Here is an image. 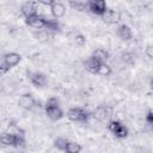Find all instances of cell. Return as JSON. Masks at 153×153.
Segmentation results:
<instances>
[{"mask_svg":"<svg viewBox=\"0 0 153 153\" xmlns=\"http://www.w3.org/2000/svg\"><path fill=\"white\" fill-rule=\"evenodd\" d=\"M80 151H81L80 143L74 142V141H68L66 149H65V153H80Z\"/></svg>","mask_w":153,"mask_h":153,"instance_id":"20","label":"cell"},{"mask_svg":"<svg viewBox=\"0 0 153 153\" xmlns=\"http://www.w3.org/2000/svg\"><path fill=\"white\" fill-rule=\"evenodd\" d=\"M145 54L149 57V59H153V45H148L145 50Z\"/></svg>","mask_w":153,"mask_h":153,"instance_id":"25","label":"cell"},{"mask_svg":"<svg viewBox=\"0 0 153 153\" xmlns=\"http://www.w3.org/2000/svg\"><path fill=\"white\" fill-rule=\"evenodd\" d=\"M111 67L109 66V65H106V63H102L100 65V67H99V69H98V75H102V76H109L110 74H111Z\"/></svg>","mask_w":153,"mask_h":153,"instance_id":"22","label":"cell"},{"mask_svg":"<svg viewBox=\"0 0 153 153\" xmlns=\"http://www.w3.org/2000/svg\"><path fill=\"white\" fill-rule=\"evenodd\" d=\"M45 29L50 32H60L61 31V26H60L59 22L55 19H47Z\"/></svg>","mask_w":153,"mask_h":153,"instance_id":"17","label":"cell"},{"mask_svg":"<svg viewBox=\"0 0 153 153\" xmlns=\"http://www.w3.org/2000/svg\"><path fill=\"white\" fill-rule=\"evenodd\" d=\"M146 122L153 128V111H148L146 115Z\"/></svg>","mask_w":153,"mask_h":153,"instance_id":"24","label":"cell"},{"mask_svg":"<svg viewBox=\"0 0 153 153\" xmlns=\"http://www.w3.org/2000/svg\"><path fill=\"white\" fill-rule=\"evenodd\" d=\"M26 75H27V79L30 80V82L33 86H36V87H43L47 84V76L43 73H41V72H31V71H27L26 72Z\"/></svg>","mask_w":153,"mask_h":153,"instance_id":"4","label":"cell"},{"mask_svg":"<svg viewBox=\"0 0 153 153\" xmlns=\"http://www.w3.org/2000/svg\"><path fill=\"white\" fill-rule=\"evenodd\" d=\"M50 12H51V14H53L54 18L59 19V18H61V17L65 16V13H66V7H65V5H63L62 2H60V1H53L51 6H50Z\"/></svg>","mask_w":153,"mask_h":153,"instance_id":"10","label":"cell"},{"mask_svg":"<svg viewBox=\"0 0 153 153\" xmlns=\"http://www.w3.org/2000/svg\"><path fill=\"white\" fill-rule=\"evenodd\" d=\"M93 59H96L97 61H99L100 63H105V61L109 59V53L105 50V49H102V48H98L96 50H93L92 55H91Z\"/></svg>","mask_w":153,"mask_h":153,"instance_id":"15","label":"cell"},{"mask_svg":"<svg viewBox=\"0 0 153 153\" xmlns=\"http://www.w3.org/2000/svg\"><path fill=\"white\" fill-rule=\"evenodd\" d=\"M10 153H20V152H17V151H12V152H10Z\"/></svg>","mask_w":153,"mask_h":153,"instance_id":"28","label":"cell"},{"mask_svg":"<svg viewBox=\"0 0 153 153\" xmlns=\"http://www.w3.org/2000/svg\"><path fill=\"white\" fill-rule=\"evenodd\" d=\"M69 37H71V41H72L75 45H84L85 42H86L85 36L81 35V33H79V32H73V33L69 35Z\"/></svg>","mask_w":153,"mask_h":153,"instance_id":"19","label":"cell"},{"mask_svg":"<svg viewBox=\"0 0 153 153\" xmlns=\"http://www.w3.org/2000/svg\"><path fill=\"white\" fill-rule=\"evenodd\" d=\"M100 65H102V63H100L99 61H97L96 59H93L92 56H90L87 60L84 61L85 68H86L90 73H92V74H97V73H98V69H99Z\"/></svg>","mask_w":153,"mask_h":153,"instance_id":"13","label":"cell"},{"mask_svg":"<svg viewBox=\"0 0 153 153\" xmlns=\"http://www.w3.org/2000/svg\"><path fill=\"white\" fill-rule=\"evenodd\" d=\"M108 10L106 2L104 0H91L88 1V11L97 16H103Z\"/></svg>","mask_w":153,"mask_h":153,"instance_id":"5","label":"cell"},{"mask_svg":"<svg viewBox=\"0 0 153 153\" xmlns=\"http://www.w3.org/2000/svg\"><path fill=\"white\" fill-rule=\"evenodd\" d=\"M102 19L106 24H116L120 22V13L112 8H108L106 12L102 16Z\"/></svg>","mask_w":153,"mask_h":153,"instance_id":"11","label":"cell"},{"mask_svg":"<svg viewBox=\"0 0 153 153\" xmlns=\"http://www.w3.org/2000/svg\"><path fill=\"white\" fill-rule=\"evenodd\" d=\"M37 5H38V2H35V1H26V2H24V4L20 6V12H22V14L25 17V19L38 14V13H37Z\"/></svg>","mask_w":153,"mask_h":153,"instance_id":"7","label":"cell"},{"mask_svg":"<svg viewBox=\"0 0 153 153\" xmlns=\"http://www.w3.org/2000/svg\"><path fill=\"white\" fill-rule=\"evenodd\" d=\"M1 143L4 146H12L16 145V134H11L10 131H4L1 134Z\"/></svg>","mask_w":153,"mask_h":153,"instance_id":"16","label":"cell"},{"mask_svg":"<svg viewBox=\"0 0 153 153\" xmlns=\"http://www.w3.org/2000/svg\"><path fill=\"white\" fill-rule=\"evenodd\" d=\"M117 36L122 39V41H130L133 38V32H131V29L126 25V24H122L117 27Z\"/></svg>","mask_w":153,"mask_h":153,"instance_id":"12","label":"cell"},{"mask_svg":"<svg viewBox=\"0 0 153 153\" xmlns=\"http://www.w3.org/2000/svg\"><path fill=\"white\" fill-rule=\"evenodd\" d=\"M69 6L76 11H86L88 10V1H69Z\"/></svg>","mask_w":153,"mask_h":153,"instance_id":"18","label":"cell"},{"mask_svg":"<svg viewBox=\"0 0 153 153\" xmlns=\"http://www.w3.org/2000/svg\"><path fill=\"white\" fill-rule=\"evenodd\" d=\"M149 86H151V88H152V90H153V79H152V80H151V82H149Z\"/></svg>","mask_w":153,"mask_h":153,"instance_id":"27","label":"cell"},{"mask_svg":"<svg viewBox=\"0 0 153 153\" xmlns=\"http://www.w3.org/2000/svg\"><path fill=\"white\" fill-rule=\"evenodd\" d=\"M10 68L17 66L20 61H22V55L18 54V53H14V51H11V53H7L4 55V60H2Z\"/></svg>","mask_w":153,"mask_h":153,"instance_id":"9","label":"cell"},{"mask_svg":"<svg viewBox=\"0 0 153 153\" xmlns=\"http://www.w3.org/2000/svg\"><path fill=\"white\" fill-rule=\"evenodd\" d=\"M18 105L24 110H31L35 106H37V100L33 98L31 93H25L19 98Z\"/></svg>","mask_w":153,"mask_h":153,"instance_id":"6","label":"cell"},{"mask_svg":"<svg viewBox=\"0 0 153 153\" xmlns=\"http://www.w3.org/2000/svg\"><path fill=\"white\" fill-rule=\"evenodd\" d=\"M25 23L32 27V29H45V24H47V18H44L41 14H36L33 17H30L27 19H25Z\"/></svg>","mask_w":153,"mask_h":153,"instance_id":"8","label":"cell"},{"mask_svg":"<svg viewBox=\"0 0 153 153\" xmlns=\"http://www.w3.org/2000/svg\"><path fill=\"white\" fill-rule=\"evenodd\" d=\"M56 106H60V102L55 97L48 98V100L45 102V105H44V108H56Z\"/></svg>","mask_w":153,"mask_h":153,"instance_id":"23","label":"cell"},{"mask_svg":"<svg viewBox=\"0 0 153 153\" xmlns=\"http://www.w3.org/2000/svg\"><path fill=\"white\" fill-rule=\"evenodd\" d=\"M67 143H68V140L65 139V137H57V139H55V141H54V146H55L57 149L63 151V152H65V149H66Z\"/></svg>","mask_w":153,"mask_h":153,"instance_id":"21","label":"cell"},{"mask_svg":"<svg viewBox=\"0 0 153 153\" xmlns=\"http://www.w3.org/2000/svg\"><path fill=\"white\" fill-rule=\"evenodd\" d=\"M108 129L117 137V139H126L129 134V130L128 128L121 123L120 121H116V120H112V121H109L108 123Z\"/></svg>","mask_w":153,"mask_h":153,"instance_id":"1","label":"cell"},{"mask_svg":"<svg viewBox=\"0 0 153 153\" xmlns=\"http://www.w3.org/2000/svg\"><path fill=\"white\" fill-rule=\"evenodd\" d=\"M44 110H45L47 116L51 121H57V120H61L63 117V111L60 109V106H56V108H44Z\"/></svg>","mask_w":153,"mask_h":153,"instance_id":"14","label":"cell"},{"mask_svg":"<svg viewBox=\"0 0 153 153\" xmlns=\"http://www.w3.org/2000/svg\"><path fill=\"white\" fill-rule=\"evenodd\" d=\"M112 115V108L110 105H98L94 111L92 112V116L93 118H96L97 121L99 122H103L105 120H109Z\"/></svg>","mask_w":153,"mask_h":153,"instance_id":"3","label":"cell"},{"mask_svg":"<svg viewBox=\"0 0 153 153\" xmlns=\"http://www.w3.org/2000/svg\"><path fill=\"white\" fill-rule=\"evenodd\" d=\"M91 114L82 108H72L67 112V117L73 122H87Z\"/></svg>","mask_w":153,"mask_h":153,"instance_id":"2","label":"cell"},{"mask_svg":"<svg viewBox=\"0 0 153 153\" xmlns=\"http://www.w3.org/2000/svg\"><path fill=\"white\" fill-rule=\"evenodd\" d=\"M0 69H1V73H6V72L10 69V67L2 61V62H1V66H0Z\"/></svg>","mask_w":153,"mask_h":153,"instance_id":"26","label":"cell"}]
</instances>
